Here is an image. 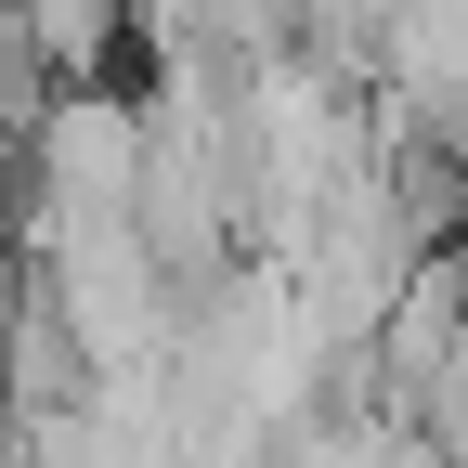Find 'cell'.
<instances>
[{"label": "cell", "instance_id": "1", "mask_svg": "<svg viewBox=\"0 0 468 468\" xmlns=\"http://www.w3.org/2000/svg\"><path fill=\"white\" fill-rule=\"evenodd\" d=\"M144 169H156V104L144 91L66 79L39 104V208H144Z\"/></svg>", "mask_w": 468, "mask_h": 468}]
</instances>
